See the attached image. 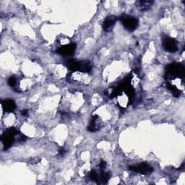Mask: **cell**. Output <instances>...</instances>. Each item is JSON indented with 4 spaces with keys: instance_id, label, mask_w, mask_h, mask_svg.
Here are the masks:
<instances>
[{
    "instance_id": "1",
    "label": "cell",
    "mask_w": 185,
    "mask_h": 185,
    "mask_svg": "<svg viewBox=\"0 0 185 185\" xmlns=\"http://www.w3.org/2000/svg\"><path fill=\"white\" fill-rule=\"evenodd\" d=\"M18 130L15 127L9 128L5 132L2 134L1 138L2 143H3L4 150H8L10 148L12 145L13 144L15 141V135H18Z\"/></svg>"
},
{
    "instance_id": "2",
    "label": "cell",
    "mask_w": 185,
    "mask_h": 185,
    "mask_svg": "<svg viewBox=\"0 0 185 185\" xmlns=\"http://www.w3.org/2000/svg\"><path fill=\"white\" fill-rule=\"evenodd\" d=\"M166 71L168 76H174V77H184V66L178 63L171 64L167 67Z\"/></svg>"
},
{
    "instance_id": "3",
    "label": "cell",
    "mask_w": 185,
    "mask_h": 185,
    "mask_svg": "<svg viewBox=\"0 0 185 185\" xmlns=\"http://www.w3.org/2000/svg\"><path fill=\"white\" fill-rule=\"evenodd\" d=\"M120 20L124 28L130 31H134L138 26V20L134 17L122 15L120 17Z\"/></svg>"
},
{
    "instance_id": "4",
    "label": "cell",
    "mask_w": 185,
    "mask_h": 185,
    "mask_svg": "<svg viewBox=\"0 0 185 185\" xmlns=\"http://www.w3.org/2000/svg\"><path fill=\"white\" fill-rule=\"evenodd\" d=\"M129 169L132 172L139 173L141 174H149L153 172V168L150 165H148V163H140V164L137 165V166H130Z\"/></svg>"
},
{
    "instance_id": "5",
    "label": "cell",
    "mask_w": 185,
    "mask_h": 185,
    "mask_svg": "<svg viewBox=\"0 0 185 185\" xmlns=\"http://www.w3.org/2000/svg\"><path fill=\"white\" fill-rule=\"evenodd\" d=\"M163 48L169 53H174L178 50L177 44L174 39L166 37L163 41Z\"/></svg>"
},
{
    "instance_id": "6",
    "label": "cell",
    "mask_w": 185,
    "mask_h": 185,
    "mask_svg": "<svg viewBox=\"0 0 185 185\" xmlns=\"http://www.w3.org/2000/svg\"><path fill=\"white\" fill-rule=\"evenodd\" d=\"M76 44H70L61 46L57 50V52L59 54L63 56H71L74 54Z\"/></svg>"
},
{
    "instance_id": "7",
    "label": "cell",
    "mask_w": 185,
    "mask_h": 185,
    "mask_svg": "<svg viewBox=\"0 0 185 185\" xmlns=\"http://www.w3.org/2000/svg\"><path fill=\"white\" fill-rule=\"evenodd\" d=\"M116 21H117V18H116L115 16H108V17L105 19V20H104V22L103 23V29L104 31H111L114 28V25Z\"/></svg>"
},
{
    "instance_id": "8",
    "label": "cell",
    "mask_w": 185,
    "mask_h": 185,
    "mask_svg": "<svg viewBox=\"0 0 185 185\" xmlns=\"http://www.w3.org/2000/svg\"><path fill=\"white\" fill-rule=\"evenodd\" d=\"M2 106L7 112H12L15 109L16 104L14 101L11 99H6V100L2 101Z\"/></svg>"
},
{
    "instance_id": "9",
    "label": "cell",
    "mask_w": 185,
    "mask_h": 185,
    "mask_svg": "<svg viewBox=\"0 0 185 185\" xmlns=\"http://www.w3.org/2000/svg\"><path fill=\"white\" fill-rule=\"evenodd\" d=\"M153 4V1H148V0L145 1V0H143V1L137 2L136 5L139 9H140L142 11H145L147 9H150Z\"/></svg>"
},
{
    "instance_id": "10",
    "label": "cell",
    "mask_w": 185,
    "mask_h": 185,
    "mask_svg": "<svg viewBox=\"0 0 185 185\" xmlns=\"http://www.w3.org/2000/svg\"><path fill=\"white\" fill-rule=\"evenodd\" d=\"M98 119V117L97 115L92 117L91 124H90L88 128H87V130H88L90 132H96L97 131V130H98L99 125L97 124Z\"/></svg>"
},
{
    "instance_id": "11",
    "label": "cell",
    "mask_w": 185,
    "mask_h": 185,
    "mask_svg": "<svg viewBox=\"0 0 185 185\" xmlns=\"http://www.w3.org/2000/svg\"><path fill=\"white\" fill-rule=\"evenodd\" d=\"M80 72H89L91 71V65L88 61H80Z\"/></svg>"
},
{
    "instance_id": "12",
    "label": "cell",
    "mask_w": 185,
    "mask_h": 185,
    "mask_svg": "<svg viewBox=\"0 0 185 185\" xmlns=\"http://www.w3.org/2000/svg\"><path fill=\"white\" fill-rule=\"evenodd\" d=\"M67 67L73 72H77L80 70V61L70 60L67 63Z\"/></svg>"
},
{
    "instance_id": "13",
    "label": "cell",
    "mask_w": 185,
    "mask_h": 185,
    "mask_svg": "<svg viewBox=\"0 0 185 185\" xmlns=\"http://www.w3.org/2000/svg\"><path fill=\"white\" fill-rule=\"evenodd\" d=\"M89 177L90 179H91V180H92V181H95L97 183L98 182V178H99V175L98 174V173H97L96 171L92 170L91 171V172L89 173Z\"/></svg>"
},
{
    "instance_id": "14",
    "label": "cell",
    "mask_w": 185,
    "mask_h": 185,
    "mask_svg": "<svg viewBox=\"0 0 185 185\" xmlns=\"http://www.w3.org/2000/svg\"><path fill=\"white\" fill-rule=\"evenodd\" d=\"M168 88L171 91H172L173 92V95H174V96L176 97H178L180 95V91L177 88V87H176L175 86H174V85H168Z\"/></svg>"
},
{
    "instance_id": "15",
    "label": "cell",
    "mask_w": 185,
    "mask_h": 185,
    "mask_svg": "<svg viewBox=\"0 0 185 185\" xmlns=\"http://www.w3.org/2000/svg\"><path fill=\"white\" fill-rule=\"evenodd\" d=\"M16 82H17V80H16L15 77H10L8 79V84L10 85V86H15L16 85Z\"/></svg>"
},
{
    "instance_id": "16",
    "label": "cell",
    "mask_w": 185,
    "mask_h": 185,
    "mask_svg": "<svg viewBox=\"0 0 185 185\" xmlns=\"http://www.w3.org/2000/svg\"><path fill=\"white\" fill-rule=\"evenodd\" d=\"M40 161H41V159L39 158H30V159L28 161V163H31V164H36V163H39Z\"/></svg>"
},
{
    "instance_id": "17",
    "label": "cell",
    "mask_w": 185,
    "mask_h": 185,
    "mask_svg": "<svg viewBox=\"0 0 185 185\" xmlns=\"http://www.w3.org/2000/svg\"><path fill=\"white\" fill-rule=\"evenodd\" d=\"M99 167H100L101 170H104L106 167V163L104 161L101 160L100 163H99Z\"/></svg>"
},
{
    "instance_id": "18",
    "label": "cell",
    "mask_w": 185,
    "mask_h": 185,
    "mask_svg": "<svg viewBox=\"0 0 185 185\" xmlns=\"http://www.w3.org/2000/svg\"><path fill=\"white\" fill-rule=\"evenodd\" d=\"M59 153L61 156H65V153H67V151H66L64 148H60V149H59Z\"/></svg>"
},
{
    "instance_id": "19",
    "label": "cell",
    "mask_w": 185,
    "mask_h": 185,
    "mask_svg": "<svg viewBox=\"0 0 185 185\" xmlns=\"http://www.w3.org/2000/svg\"><path fill=\"white\" fill-rule=\"evenodd\" d=\"M26 139H27V137L24 135H21V136L19 137V140L20 141H25L26 140Z\"/></svg>"
},
{
    "instance_id": "20",
    "label": "cell",
    "mask_w": 185,
    "mask_h": 185,
    "mask_svg": "<svg viewBox=\"0 0 185 185\" xmlns=\"http://www.w3.org/2000/svg\"><path fill=\"white\" fill-rule=\"evenodd\" d=\"M22 114L24 115V116H27L28 115V111L27 110H23L22 111Z\"/></svg>"
}]
</instances>
